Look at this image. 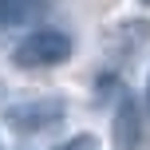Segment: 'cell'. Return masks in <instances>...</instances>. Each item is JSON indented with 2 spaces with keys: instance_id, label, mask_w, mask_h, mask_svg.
<instances>
[{
  "instance_id": "obj_1",
  "label": "cell",
  "mask_w": 150,
  "mask_h": 150,
  "mask_svg": "<svg viewBox=\"0 0 150 150\" xmlns=\"http://www.w3.org/2000/svg\"><path fill=\"white\" fill-rule=\"evenodd\" d=\"M71 59V36L59 28H36L12 47V63L20 71H40V67H59Z\"/></svg>"
},
{
  "instance_id": "obj_2",
  "label": "cell",
  "mask_w": 150,
  "mask_h": 150,
  "mask_svg": "<svg viewBox=\"0 0 150 150\" xmlns=\"http://www.w3.org/2000/svg\"><path fill=\"white\" fill-rule=\"evenodd\" d=\"M67 119V103L55 95H40V99H24V103L4 107V127L16 134H47Z\"/></svg>"
},
{
  "instance_id": "obj_3",
  "label": "cell",
  "mask_w": 150,
  "mask_h": 150,
  "mask_svg": "<svg viewBox=\"0 0 150 150\" xmlns=\"http://www.w3.org/2000/svg\"><path fill=\"white\" fill-rule=\"evenodd\" d=\"M111 142H115V150L142 146V115H138V103L130 95H119V107H115V119H111Z\"/></svg>"
},
{
  "instance_id": "obj_4",
  "label": "cell",
  "mask_w": 150,
  "mask_h": 150,
  "mask_svg": "<svg viewBox=\"0 0 150 150\" xmlns=\"http://www.w3.org/2000/svg\"><path fill=\"white\" fill-rule=\"evenodd\" d=\"M44 0H0V32H12L20 24H32Z\"/></svg>"
},
{
  "instance_id": "obj_5",
  "label": "cell",
  "mask_w": 150,
  "mask_h": 150,
  "mask_svg": "<svg viewBox=\"0 0 150 150\" xmlns=\"http://www.w3.org/2000/svg\"><path fill=\"white\" fill-rule=\"evenodd\" d=\"M52 150H95V138H91V134H75L63 146H52Z\"/></svg>"
},
{
  "instance_id": "obj_6",
  "label": "cell",
  "mask_w": 150,
  "mask_h": 150,
  "mask_svg": "<svg viewBox=\"0 0 150 150\" xmlns=\"http://www.w3.org/2000/svg\"><path fill=\"white\" fill-rule=\"evenodd\" d=\"M146 107H150V79H146Z\"/></svg>"
},
{
  "instance_id": "obj_7",
  "label": "cell",
  "mask_w": 150,
  "mask_h": 150,
  "mask_svg": "<svg viewBox=\"0 0 150 150\" xmlns=\"http://www.w3.org/2000/svg\"><path fill=\"white\" fill-rule=\"evenodd\" d=\"M142 4H150V0H142Z\"/></svg>"
}]
</instances>
